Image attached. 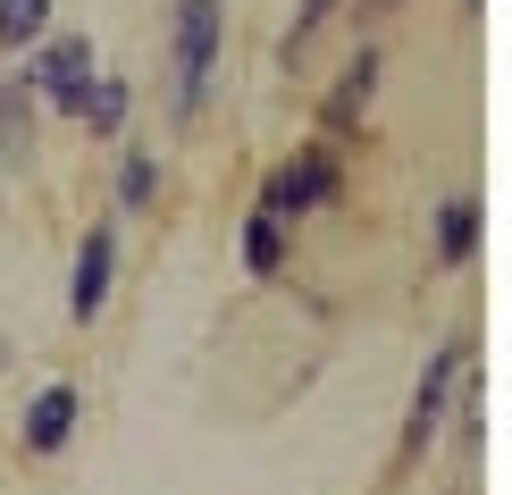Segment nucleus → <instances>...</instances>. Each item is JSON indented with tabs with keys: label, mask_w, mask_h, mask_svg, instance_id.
<instances>
[{
	"label": "nucleus",
	"mask_w": 512,
	"mask_h": 495,
	"mask_svg": "<svg viewBox=\"0 0 512 495\" xmlns=\"http://www.w3.org/2000/svg\"><path fill=\"white\" fill-rule=\"evenodd\" d=\"M219 59H227V0H177V26H168V118L177 126L210 110Z\"/></svg>",
	"instance_id": "nucleus-1"
},
{
	"label": "nucleus",
	"mask_w": 512,
	"mask_h": 495,
	"mask_svg": "<svg viewBox=\"0 0 512 495\" xmlns=\"http://www.w3.org/2000/svg\"><path fill=\"white\" fill-rule=\"evenodd\" d=\"M336 202H345V152L311 135V143H294V152L261 177V202H252V210H269L277 227H294V219H311V210H336Z\"/></svg>",
	"instance_id": "nucleus-2"
},
{
	"label": "nucleus",
	"mask_w": 512,
	"mask_h": 495,
	"mask_svg": "<svg viewBox=\"0 0 512 495\" xmlns=\"http://www.w3.org/2000/svg\"><path fill=\"white\" fill-rule=\"evenodd\" d=\"M17 76H26L34 110H51V118H76V110H84V93H93V76H101V51H93V34H76V26H51V34H42L26 59H17Z\"/></svg>",
	"instance_id": "nucleus-3"
},
{
	"label": "nucleus",
	"mask_w": 512,
	"mask_h": 495,
	"mask_svg": "<svg viewBox=\"0 0 512 495\" xmlns=\"http://www.w3.org/2000/svg\"><path fill=\"white\" fill-rule=\"evenodd\" d=\"M462 370H471V336H445L437 353H429V370H420V386H412V412H403V445H395L403 462H420V454L445 437L454 395H462Z\"/></svg>",
	"instance_id": "nucleus-4"
},
{
	"label": "nucleus",
	"mask_w": 512,
	"mask_h": 495,
	"mask_svg": "<svg viewBox=\"0 0 512 495\" xmlns=\"http://www.w3.org/2000/svg\"><path fill=\"white\" fill-rule=\"evenodd\" d=\"M378 76H387V51L378 42H353V59L336 68V84L319 93V143H345L361 135V118H370V101H378Z\"/></svg>",
	"instance_id": "nucleus-5"
},
{
	"label": "nucleus",
	"mask_w": 512,
	"mask_h": 495,
	"mask_svg": "<svg viewBox=\"0 0 512 495\" xmlns=\"http://www.w3.org/2000/svg\"><path fill=\"white\" fill-rule=\"evenodd\" d=\"M76 428H84V386L76 378H51V386H34L26 412H17V445H26L34 462H59L76 445Z\"/></svg>",
	"instance_id": "nucleus-6"
},
{
	"label": "nucleus",
	"mask_w": 512,
	"mask_h": 495,
	"mask_svg": "<svg viewBox=\"0 0 512 495\" xmlns=\"http://www.w3.org/2000/svg\"><path fill=\"white\" fill-rule=\"evenodd\" d=\"M110 286H118V219H93L76 235V261H68V319L93 328L110 311Z\"/></svg>",
	"instance_id": "nucleus-7"
},
{
	"label": "nucleus",
	"mask_w": 512,
	"mask_h": 495,
	"mask_svg": "<svg viewBox=\"0 0 512 495\" xmlns=\"http://www.w3.org/2000/svg\"><path fill=\"white\" fill-rule=\"evenodd\" d=\"M160 193H168L160 152H152V143H126V152H118V168H110V210H118V219H152V210H160Z\"/></svg>",
	"instance_id": "nucleus-8"
},
{
	"label": "nucleus",
	"mask_w": 512,
	"mask_h": 495,
	"mask_svg": "<svg viewBox=\"0 0 512 495\" xmlns=\"http://www.w3.org/2000/svg\"><path fill=\"white\" fill-rule=\"evenodd\" d=\"M126 118H135V84L101 68V76H93V93H84V110H76V126H84L93 143H118V135H126Z\"/></svg>",
	"instance_id": "nucleus-9"
},
{
	"label": "nucleus",
	"mask_w": 512,
	"mask_h": 495,
	"mask_svg": "<svg viewBox=\"0 0 512 495\" xmlns=\"http://www.w3.org/2000/svg\"><path fill=\"white\" fill-rule=\"evenodd\" d=\"M236 252H244V277H286V252H294V235L269 219V210H244V227H236Z\"/></svg>",
	"instance_id": "nucleus-10"
},
{
	"label": "nucleus",
	"mask_w": 512,
	"mask_h": 495,
	"mask_svg": "<svg viewBox=\"0 0 512 495\" xmlns=\"http://www.w3.org/2000/svg\"><path fill=\"white\" fill-rule=\"evenodd\" d=\"M471 261H479V202L445 193L437 202V269H471Z\"/></svg>",
	"instance_id": "nucleus-11"
},
{
	"label": "nucleus",
	"mask_w": 512,
	"mask_h": 495,
	"mask_svg": "<svg viewBox=\"0 0 512 495\" xmlns=\"http://www.w3.org/2000/svg\"><path fill=\"white\" fill-rule=\"evenodd\" d=\"M34 126H42V110H34V93H26V76H0V160H34Z\"/></svg>",
	"instance_id": "nucleus-12"
},
{
	"label": "nucleus",
	"mask_w": 512,
	"mask_h": 495,
	"mask_svg": "<svg viewBox=\"0 0 512 495\" xmlns=\"http://www.w3.org/2000/svg\"><path fill=\"white\" fill-rule=\"evenodd\" d=\"M336 17H345V0H294V17H286V34H277V59H286V68H303V59H311V42L328 34Z\"/></svg>",
	"instance_id": "nucleus-13"
},
{
	"label": "nucleus",
	"mask_w": 512,
	"mask_h": 495,
	"mask_svg": "<svg viewBox=\"0 0 512 495\" xmlns=\"http://www.w3.org/2000/svg\"><path fill=\"white\" fill-rule=\"evenodd\" d=\"M42 34H51V0H0V51L9 59H26Z\"/></svg>",
	"instance_id": "nucleus-14"
},
{
	"label": "nucleus",
	"mask_w": 512,
	"mask_h": 495,
	"mask_svg": "<svg viewBox=\"0 0 512 495\" xmlns=\"http://www.w3.org/2000/svg\"><path fill=\"white\" fill-rule=\"evenodd\" d=\"M345 9L361 17V26H387V17H395V9H412V0H345Z\"/></svg>",
	"instance_id": "nucleus-15"
},
{
	"label": "nucleus",
	"mask_w": 512,
	"mask_h": 495,
	"mask_svg": "<svg viewBox=\"0 0 512 495\" xmlns=\"http://www.w3.org/2000/svg\"><path fill=\"white\" fill-rule=\"evenodd\" d=\"M479 9H487V0H462V17H479Z\"/></svg>",
	"instance_id": "nucleus-16"
}]
</instances>
